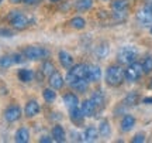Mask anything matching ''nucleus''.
<instances>
[{
	"instance_id": "obj_8",
	"label": "nucleus",
	"mask_w": 152,
	"mask_h": 143,
	"mask_svg": "<svg viewBox=\"0 0 152 143\" xmlns=\"http://www.w3.org/2000/svg\"><path fill=\"white\" fill-rule=\"evenodd\" d=\"M100 78H102V70H100V67L93 65V64L86 67V79L87 81L97 82V81H100Z\"/></svg>"
},
{
	"instance_id": "obj_44",
	"label": "nucleus",
	"mask_w": 152,
	"mask_h": 143,
	"mask_svg": "<svg viewBox=\"0 0 152 143\" xmlns=\"http://www.w3.org/2000/svg\"><path fill=\"white\" fill-rule=\"evenodd\" d=\"M1 1H3V0H0V3H1Z\"/></svg>"
},
{
	"instance_id": "obj_33",
	"label": "nucleus",
	"mask_w": 152,
	"mask_h": 143,
	"mask_svg": "<svg viewBox=\"0 0 152 143\" xmlns=\"http://www.w3.org/2000/svg\"><path fill=\"white\" fill-rule=\"evenodd\" d=\"M24 53H17V54H13V58H14V64H20V62H24Z\"/></svg>"
},
{
	"instance_id": "obj_21",
	"label": "nucleus",
	"mask_w": 152,
	"mask_h": 143,
	"mask_svg": "<svg viewBox=\"0 0 152 143\" xmlns=\"http://www.w3.org/2000/svg\"><path fill=\"white\" fill-rule=\"evenodd\" d=\"M39 71L42 72L44 75H47V77H51V75H52V74L55 72V65H54V62H51V61H44Z\"/></svg>"
},
{
	"instance_id": "obj_4",
	"label": "nucleus",
	"mask_w": 152,
	"mask_h": 143,
	"mask_svg": "<svg viewBox=\"0 0 152 143\" xmlns=\"http://www.w3.org/2000/svg\"><path fill=\"white\" fill-rule=\"evenodd\" d=\"M144 74V70H142V64L140 62H131L128 68L125 70V79L128 81V82H137L141 75Z\"/></svg>"
},
{
	"instance_id": "obj_2",
	"label": "nucleus",
	"mask_w": 152,
	"mask_h": 143,
	"mask_svg": "<svg viewBox=\"0 0 152 143\" xmlns=\"http://www.w3.org/2000/svg\"><path fill=\"white\" fill-rule=\"evenodd\" d=\"M137 55H138V50L132 45H125L118 51L117 54V60H118L120 64H127L130 65L131 62H134L137 60Z\"/></svg>"
},
{
	"instance_id": "obj_30",
	"label": "nucleus",
	"mask_w": 152,
	"mask_h": 143,
	"mask_svg": "<svg viewBox=\"0 0 152 143\" xmlns=\"http://www.w3.org/2000/svg\"><path fill=\"white\" fill-rule=\"evenodd\" d=\"M128 7V0H114L113 9L114 10H125Z\"/></svg>"
},
{
	"instance_id": "obj_6",
	"label": "nucleus",
	"mask_w": 152,
	"mask_h": 143,
	"mask_svg": "<svg viewBox=\"0 0 152 143\" xmlns=\"http://www.w3.org/2000/svg\"><path fill=\"white\" fill-rule=\"evenodd\" d=\"M24 55H26V58H28V60L37 61V60L44 58V57H47L48 51L45 48L37 47V45H30V47H27V48L24 50Z\"/></svg>"
},
{
	"instance_id": "obj_7",
	"label": "nucleus",
	"mask_w": 152,
	"mask_h": 143,
	"mask_svg": "<svg viewBox=\"0 0 152 143\" xmlns=\"http://www.w3.org/2000/svg\"><path fill=\"white\" fill-rule=\"evenodd\" d=\"M20 116H21V109H20V106H17V105H11V106H9V108L4 110V119L7 122H10V123L18 121Z\"/></svg>"
},
{
	"instance_id": "obj_10",
	"label": "nucleus",
	"mask_w": 152,
	"mask_h": 143,
	"mask_svg": "<svg viewBox=\"0 0 152 143\" xmlns=\"http://www.w3.org/2000/svg\"><path fill=\"white\" fill-rule=\"evenodd\" d=\"M69 116H71V121L75 123V125H80L82 122H83V112H82L80 108H77V106H72L69 108Z\"/></svg>"
},
{
	"instance_id": "obj_35",
	"label": "nucleus",
	"mask_w": 152,
	"mask_h": 143,
	"mask_svg": "<svg viewBox=\"0 0 152 143\" xmlns=\"http://www.w3.org/2000/svg\"><path fill=\"white\" fill-rule=\"evenodd\" d=\"M13 33H11L10 30H7V28H1L0 30V37H11Z\"/></svg>"
},
{
	"instance_id": "obj_41",
	"label": "nucleus",
	"mask_w": 152,
	"mask_h": 143,
	"mask_svg": "<svg viewBox=\"0 0 152 143\" xmlns=\"http://www.w3.org/2000/svg\"><path fill=\"white\" fill-rule=\"evenodd\" d=\"M51 1H58V0H51Z\"/></svg>"
},
{
	"instance_id": "obj_40",
	"label": "nucleus",
	"mask_w": 152,
	"mask_h": 143,
	"mask_svg": "<svg viewBox=\"0 0 152 143\" xmlns=\"http://www.w3.org/2000/svg\"><path fill=\"white\" fill-rule=\"evenodd\" d=\"M13 3H20V0H11Z\"/></svg>"
},
{
	"instance_id": "obj_23",
	"label": "nucleus",
	"mask_w": 152,
	"mask_h": 143,
	"mask_svg": "<svg viewBox=\"0 0 152 143\" xmlns=\"http://www.w3.org/2000/svg\"><path fill=\"white\" fill-rule=\"evenodd\" d=\"M138 99H140V95L137 94V92H130V94L124 98L123 104H124L125 106H134V105L138 104Z\"/></svg>"
},
{
	"instance_id": "obj_37",
	"label": "nucleus",
	"mask_w": 152,
	"mask_h": 143,
	"mask_svg": "<svg viewBox=\"0 0 152 143\" xmlns=\"http://www.w3.org/2000/svg\"><path fill=\"white\" fill-rule=\"evenodd\" d=\"M144 104H151L152 105V96H149V98H144Z\"/></svg>"
},
{
	"instance_id": "obj_20",
	"label": "nucleus",
	"mask_w": 152,
	"mask_h": 143,
	"mask_svg": "<svg viewBox=\"0 0 152 143\" xmlns=\"http://www.w3.org/2000/svg\"><path fill=\"white\" fill-rule=\"evenodd\" d=\"M30 139V132L26 127H20L16 132V142L17 143H27Z\"/></svg>"
},
{
	"instance_id": "obj_39",
	"label": "nucleus",
	"mask_w": 152,
	"mask_h": 143,
	"mask_svg": "<svg viewBox=\"0 0 152 143\" xmlns=\"http://www.w3.org/2000/svg\"><path fill=\"white\" fill-rule=\"evenodd\" d=\"M147 7H148V9H151V10H152V3H148V4H147Z\"/></svg>"
},
{
	"instance_id": "obj_15",
	"label": "nucleus",
	"mask_w": 152,
	"mask_h": 143,
	"mask_svg": "<svg viewBox=\"0 0 152 143\" xmlns=\"http://www.w3.org/2000/svg\"><path fill=\"white\" fill-rule=\"evenodd\" d=\"M135 125V118L132 115H125L121 121V130L123 132H130Z\"/></svg>"
},
{
	"instance_id": "obj_28",
	"label": "nucleus",
	"mask_w": 152,
	"mask_h": 143,
	"mask_svg": "<svg viewBox=\"0 0 152 143\" xmlns=\"http://www.w3.org/2000/svg\"><path fill=\"white\" fill-rule=\"evenodd\" d=\"M13 64H14L13 55H3V57H0V67L1 68H9Z\"/></svg>"
},
{
	"instance_id": "obj_36",
	"label": "nucleus",
	"mask_w": 152,
	"mask_h": 143,
	"mask_svg": "<svg viewBox=\"0 0 152 143\" xmlns=\"http://www.w3.org/2000/svg\"><path fill=\"white\" fill-rule=\"evenodd\" d=\"M39 142L41 143H49V142H52V139H49V138H47V136H44V138H41L39 139Z\"/></svg>"
},
{
	"instance_id": "obj_42",
	"label": "nucleus",
	"mask_w": 152,
	"mask_h": 143,
	"mask_svg": "<svg viewBox=\"0 0 152 143\" xmlns=\"http://www.w3.org/2000/svg\"><path fill=\"white\" fill-rule=\"evenodd\" d=\"M151 34H152V28H151Z\"/></svg>"
},
{
	"instance_id": "obj_19",
	"label": "nucleus",
	"mask_w": 152,
	"mask_h": 143,
	"mask_svg": "<svg viewBox=\"0 0 152 143\" xmlns=\"http://www.w3.org/2000/svg\"><path fill=\"white\" fill-rule=\"evenodd\" d=\"M83 136H85V140H86V142H94V140L99 138V130L94 126H89V127H86Z\"/></svg>"
},
{
	"instance_id": "obj_17",
	"label": "nucleus",
	"mask_w": 152,
	"mask_h": 143,
	"mask_svg": "<svg viewBox=\"0 0 152 143\" xmlns=\"http://www.w3.org/2000/svg\"><path fill=\"white\" fill-rule=\"evenodd\" d=\"M90 99L93 101V104L96 105L97 109H102V108L104 106V104H106V98H104V94L102 92V91H96V92L92 95V98Z\"/></svg>"
},
{
	"instance_id": "obj_25",
	"label": "nucleus",
	"mask_w": 152,
	"mask_h": 143,
	"mask_svg": "<svg viewBox=\"0 0 152 143\" xmlns=\"http://www.w3.org/2000/svg\"><path fill=\"white\" fill-rule=\"evenodd\" d=\"M17 77H18V79L23 81V82H30V81L33 79L34 74L31 70H20L18 74H17Z\"/></svg>"
},
{
	"instance_id": "obj_3",
	"label": "nucleus",
	"mask_w": 152,
	"mask_h": 143,
	"mask_svg": "<svg viewBox=\"0 0 152 143\" xmlns=\"http://www.w3.org/2000/svg\"><path fill=\"white\" fill-rule=\"evenodd\" d=\"M7 19H9V21L11 23V26L14 28H17V30H24V28H27L28 24H30L28 19L23 14L21 11H11Z\"/></svg>"
},
{
	"instance_id": "obj_14",
	"label": "nucleus",
	"mask_w": 152,
	"mask_h": 143,
	"mask_svg": "<svg viewBox=\"0 0 152 143\" xmlns=\"http://www.w3.org/2000/svg\"><path fill=\"white\" fill-rule=\"evenodd\" d=\"M59 62L61 65L64 67V68H71L73 65V58H72V55L69 53H66V51H59Z\"/></svg>"
},
{
	"instance_id": "obj_24",
	"label": "nucleus",
	"mask_w": 152,
	"mask_h": 143,
	"mask_svg": "<svg viewBox=\"0 0 152 143\" xmlns=\"http://www.w3.org/2000/svg\"><path fill=\"white\" fill-rule=\"evenodd\" d=\"M94 54H96V57H97L99 60H103V58H106V57H107V54H109V45L106 44V43L97 45V48H96V51H94Z\"/></svg>"
},
{
	"instance_id": "obj_43",
	"label": "nucleus",
	"mask_w": 152,
	"mask_h": 143,
	"mask_svg": "<svg viewBox=\"0 0 152 143\" xmlns=\"http://www.w3.org/2000/svg\"><path fill=\"white\" fill-rule=\"evenodd\" d=\"M151 88H152V82H151Z\"/></svg>"
},
{
	"instance_id": "obj_38",
	"label": "nucleus",
	"mask_w": 152,
	"mask_h": 143,
	"mask_svg": "<svg viewBox=\"0 0 152 143\" xmlns=\"http://www.w3.org/2000/svg\"><path fill=\"white\" fill-rule=\"evenodd\" d=\"M24 3H27V4H33V3H35L37 0H23Z\"/></svg>"
},
{
	"instance_id": "obj_26",
	"label": "nucleus",
	"mask_w": 152,
	"mask_h": 143,
	"mask_svg": "<svg viewBox=\"0 0 152 143\" xmlns=\"http://www.w3.org/2000/svg\"><path fill=\"white\" fill-rule=\"evenodd\" d=\"M72 28H76V30H82V28H85L86 26V21H85V19H82V17H73L71 21H69Z\"/></svg>"
},
{
	"instance_id": "obj_12",
	"label": "nucleus",
	"mask_w": 152,
	"mask_h": 143,
	"mask_svg": "<svg viewBox=\"0 0 152 143\" xmlns=\"http://www.w3.org/2000/svg\"><path fill=\"white\" fill-rule=\"evenodd\" d=\"M38 112H39V105H38L37 101H30V102H27L26 108H24V113H26L27 118H33V116L38 115Z\"/></svg>"
},
{
	"instance_id": "obj_32",
	"label": "nucleus",
	"mask_w": 152,
	"mask_h": 143,
	"mask_svg": "<svg viewBox=\"0 0 152 143\" xmlns=\"http://www.w3.org/2000/svg\"><path fill=\"white\" fill-rule=\"evenodd\" d=\"M142 70L145 74H149L152 71V57H147L142 62Z\"/></svg>"
},
{
	"instance_id": "obj_22",
	"label": "nucleus",
	"mask_w": 152,
	"mask_h": 143,
	"mask_svg": "<svg viewBox=\"0 0 152 143\" xmlns=\"http://www.w3.org/2000/svg\"><path fill=\"white\" fill-rule=\"evenodd\" d=\"M64 102H65V105L68 106V108H72V106H77L79 99H77V96H76L75 94L69 92V94L64 95Z\"/></svg>"
},
{
	"instance_id": "obj_34",
	"label": "nucleus",
	"mask_w": 152,
	"mask_h": 143,
	"mask_svg": "<svg viewBox=\"0 0 152 143\" xmlns=\"http://www.w3.org/2000/svg\"><path fill=\"white\" fill-rule=\"evenodd\" d=\"M132 142H134V143L145 142V135H144V133H138V135H135V136H134V139H132Z\"/></svg>"
},
{
	"instance_id": "obj_5",
	"label": "nucleus",
	"mask_w": 152,
	"mask_h": 143,
	"mask_svg": "<svg viewBox=\"0 0 152 143\" xmlns=\"http://www.w3.org/2000/svg\"><path fill=\"white\" fill-rule=\"evenodd\" d=\"M86 64H77L75 67H71L69 72L66 74V82L71 85L72 82H75L76 79L80 78H86Z\"/></svg>"
},
{
	"instance_id": "obj_9",
	"label": "nucleus",
	"mask_w": 152,
	"mask_h": 143,
	"mask_svg": "<svg viewBox=\"0 0 152 143\" xmlns=\"http://www.w3.org/2000/svg\"><path fill=\"white\" fill-rule=\"evenodd\" d=\"M137 20L141 23V24H151L152 23V10L145 6L144 9H141V10L137 13Z\"/></svg>"
},
{
	"instance_id": "obj_16",
	"label": "nucleus",
	"mask_w": 152,
	"mask_h": 143,
	"mask_svg": "<svg viewBox=\"0 0 152 143\" xmlns=\"http://www.w3.org/2000/svg\"><path fill=\"white\" fill-rule=\"evenodd\" d=\"M52 139H54L55 142H65L66 139V133H65V129L62 126H59V125H56V126H54V129H52Z\"/></svg>"
},
{
	"instance_id": "obj_18",
	"label": "nucleus",
	"mask_w": 152,
	"mask_h": 143,
	"mask_svg": "<svg viewBox=\"0 0 152 143\" xmlns=\"http://www.w3.org/2000/svg\"><path fill=\"white\" fill-rule=\"evenodd\" d=\"M89 87V81L86 78H80V79H76L75 82L71 84V88L75 89V91H79V92H85Z\"/></svg>"
},
{
	"instance_id": "obj_11",
	"label": "nucleus",
	"mask_w": 152,
	"mask_h": 143,
	"mask_svg": "<svg viewBox=\"0 0 152 143\" xmlns=\"http://www.w3.org/2000/svg\"><path fill=\"white\" fill-rule=\"evenodd\" d=\"M80 109H82V112H83L85 118H90V116H93L94 113H96L97 108H96V105L93 104L92 99H87V101H85V102L82 104Z\"/></svg>"
},
{
	"instance_id": "obj_29",
	"label": "nucleus",
	"mask_w": 152,
	"mask_h": 143,
	"mask_svg": "<svg viewBox=\"0 0 152 143\" xmlns=\"http://www.w3.org/2000/svg\"><path fill=\"white\" fill-rule=\"evenodd\" d=\"M93 6V0H77L76 1V7H77V10H89L90 7Z\"/></svg>"
},
{
	"instance_id": "obj_27",
	"label": "nucleus",
	"mask_w": 152,
	"mask_h": 143,
	"mask_svg": "<svg viewBox=\"0 0 152 143\" xmlns=\"http://www.w3.org/2000/svg\"><path fill=\"white\" fill-rule=\"evenodd\" d=\"M110 132H111L110 123L107 121H103L99 126V135H102L103 138H107V136H110Z\"/></svg>"
},
{
	"instance_id": "obj_31",
	"label": "nucleus",
	"mask_w": 152,
	"mask_h": 143,
	"mask_svg": "<svg viewBox=\"0 0 152 143\" xmlns=\"http://www.w3.org/2000/svg\"><path fill=\"white\" fill-rule=\"evenodd\" d=\"M44 98L47 102H54L55 98H56V94L54 92V88H48L44 91Z\"/></svg>"
},
{
	"instance_id": "obj_13",
	"label": "nucleus",
	"mask_w": 152,
	"mask_h": 143,
	"mask_svg": "<svg viewBox=\"0 0 152 143\" xmlns=\"http://www.w3.org/2000/svg\"><path fill=\"white\" fill-rule=\"evenodd\" d=\"M49 85H51V88H54V89H61L64 87V78H62V75H61L59 72L55 71L49 77Z\"/></svg>"
},
{
	"instance_id": "obj_1",
	"label": "nucleus",
	"mask_w": 152,
	"mask_h": 143,
	"mask_svg": "<svg viewBox=\"0 0 152 143\" xmlns=\"http://www.w3.org/2000/svg\"><path fill=\"white\" fill-rule=\"evenodd\" d=\"M125 79V71L118 65H110L106 71V82L110 87H118Z\"/></svg>"
}]
</instances>
